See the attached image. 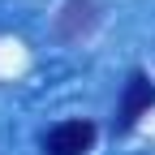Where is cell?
Here are the masks:
<instances>
[{"label":"cell","instance_id":"obj_1","mask_svg":"<svg viewBox=\"0 0 155 155\" xmlns=\"http://www.w3.org/2000/svg\"><path fill=\"white\" fill-rule=\"evenodd\" d=\"M151 108H155V82L142 69H134L129 82H125V91H121V104H116V129H121V134L134 129Z\"/></svg>","mask_w":155,"mask_h":155},{"label":"cell","instance_id":"obj_3","mask_svg":"<svg viewBox=\"0 0 155 155\" xmlns=\"http://www.w3.org/2000/svg\"><path fill=\"white\" fill-rule=\"evenodd\" d=\"M95 22H99V5L95 0H69L61 9V17H56V30H61V39H82Z\"/></svg>","mask_w":155,"mask_h":155},{"label":"cell","instance_id":"obj_2","mask_svg":"<svg viewBox=\"0 0 155 155\" xmlns=\"http://www.w3.org/2000/svg\"><path fill=\"white\" fill-rule=\"evenodd\" d=\"M99 138L91 121H61L43 134V155H86Z\"/></svg>","mask_w":155,"mask_h":155}]
</instances>
